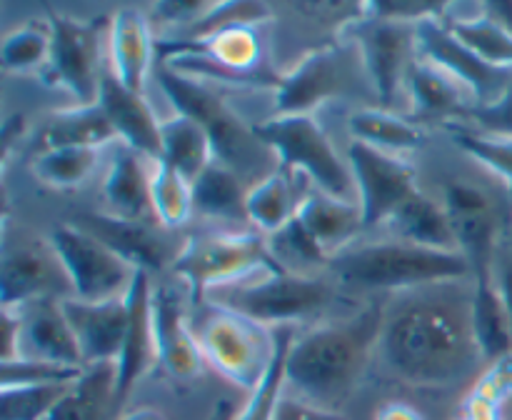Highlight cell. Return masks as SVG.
<instances>
[{"instance_id": "obj_22", "label": "cell", "mask_w": 512, "mask_h": 420, "mask_svg": "<svg viewBox=\"0 0 512 420\" xmlns=\"http://www.w3.org/2000/svg\"><path fill=\"white\" fill-rule=\"evenodd\" d=\"M110 73L133 93L143 95L150 65L155 55V40L148 18L138 8H120L110 20Z\"/></svg>"}, {"instance_id": "obj_49", "label": "cell", "mask_w": 512, "mask_h": 420, "mask_svg": "<svg viewBox=\"0 0 512 420\" xmlns=\"http://www.w3.org/2000/svg\"><path fill=\"white\" fill-rule=\"evenodd\" d=\"M493 275H495V285H498V293L503 298L505 310L510 315L512 323V243H500L498 255H495V265H493Z\"/></svg>"}, {"instance_id": "obj_31", "label": "cell", "mask_w": 512, "mask_h": 420, "mask_svg": "<svg viewBox=\"0 0 512 420\" xmlns=\"http://www.w3.org/2000/svg\"><path fill=\"white\" fill-rule=\"evenodd\" d=\"M118 138L105 110L95 105H75V108L55 110L48 115L40 145L48 148H105Z\"/></svg>"}, {"instance_id": "obj_53", "label": "cell", "mask_w": 512, "mask_h": 420, "mask_svg": "<svg viewBox=\"0 0 512 420\" xmlns=\"http://www.w3.org/2000/svg\"><path fill=\"white\" fill-rule=\"evenodd\" d=\"M235 415H238V408L233 405V400H220V403H215L208 420H235Z\"/></svg>"}, {"instance_id": "obj_13", "label": "cell", "mask_w": 512, "mask_h": 420, "mask_svg": "<svg viewBox=\"0 0 512 420\" xmlns=\"http://www.w3.org/2000/svg\"><path fill=\"white\" fill-rule=\"evenodd\" d=\"M443 205L453 223L460 253L470 260L473 273L493 270L495 255L503 243L500 208L493 195L478 185L448 183Z\"/></svg>"}, {"instance_id": "obj_7", "label": "cell", "mask_w": 512, "mask_h": 420, "mask_svg": "<svg viewBox=\"0 0 512 420\" xmlns=\"http://www.w3.org/2000/svg\"><path fill=\"white\" fill-rule=\"evenodd\" d=\"M193 328L205 363L235 388L250 395L263 383L275 358V335L268 328L213 303H205L203 318Z\"/></svg>"}, {"instance_id": "obj_6", "label": "cell", "mask_w": 512, "mask_h": 420, "mask_svg": "<svg viewBox=\"0 0 512 420\" xmlns=\"http://www.w3.org/2000/svg\"><path fill=\"white\" fill-rule=\"evenodd\" d=\"M253 135L275 150L288 170H298L318 185L320 193L358 203L350 163L340 160L333 140L313 115H273L253 128Z\"/></svg>"}, {"instance_id": "obj_38", "label": "cell", "mask_w": 512, "mask_h": 420, "mask_svg": "<svg viewBox=\"0 0 512 420\" xmlns=\"http://www.w3.org/2000/svg\"><path fill=\"white\" fill-rule=\"evenodd\" d=\"M295 333L293 328H280L275 335V358L270 363L268 373H265L263 383L248 395L243 408L238 410L235 420H273L275 410H278L280 398L288 390V380H285V358H288L290 343H293Z\"/></svg>"}, {"instance_id": "obj_14", "label": "cell", "mask_w": 512, "mask_h": 420, "mask_svg": "<svg viewBox=\"0 0 512 420\" xmlns=\"http://www.w3.org/2000/svg\"><path fill=\"white\" fill-rule=\"evenodd\" d=\"M353 35L358 40L365 73H368L375 93L383 100V108H388L398 90L403 88V83H408V73L413 68L410 55H413V50H418L415 25L358 18Z\"/></svg>"}, {"instance_id": "obj_12", "label": "cell", "mask_w": 512, "mask_h": 420, "mask_svg": "<svg viewBox=\"0 0 512 420\" xmlns=\"http://www.w3.org/2000/svg\"><path fill=\"white\" fill-rule=\"evenodd\" d=\"M415 45L425 63L435 65L470 90L478 103L490 105L503 98L512 85V70L493 68L448 30L445 18H428L415 25Z\"/></svg>"}, {"instance_id": "obj_47", "label": "cell", "mask_w": 512, "mask_h": 420, "mask_svg": "<svg viewBox=\"0 0 512 420\" xmlns=\"http://www.w3.org/2000/svg\"><path fill=\"white\" fill-rule=\"evenodd\" d=\"M210 3H190V0H175V3H153L150 10H153V18H158L160 23L165 25H183V28H193L205 13H208Z\"/></svg>"}, {"instance_id": "obj_41", "label": "cell", "mask_w": 512, "mask_h": 420, "mask_svg": "<svg viewBox=\"0 0 512 420\" xmlns=\"http://www.w3.org/2000/svg\"><path fill=\"white\" fill-rule=\"evenodd\" d=\"M73 383L0 388V420H45Z\"/></svg>"}, {"instance_id": "obj_17", "label": "cell", "mask_w": 512, "mask_h": 420, "mask_svg": "<svg viewBox=\"0 0 512 420\" xmlns=\"http://www.w3.org/2000/svg\"><path fill=\"white\" fill-rule=\"evenodd\" d=\"M60 310L73 328L85 365L120 358L128 333V295L100 303L60 298Z\"/></svg>"}, {"instance_id": "obj_21", "label": "cell", "mask_w": 512, "mask_h": 420, "mask_svg": "<svg viewBox=\"0 0 512 420\" xmlns=\"http://www.w3.org/2000/svg\"><path fill=\"white\" fill-rule=\"evenodd\" d=\"M98 105L105 110L123 145L133 148L143 158L160 160V120L163 118L155 115L145 95L125 88L113 73H103Z\"/></svg>"}, {"instance_id": "obj_44", "label": "cell", "mask_w": 512, "mask_h": 420, "mask_svg": "<svg viewBox=\"0 0 512 420\" xmlns=\"http://www.w3.org/2000/svg\"><path fill=\"white\" fill-rule=\"evenodd\" d=\"M83 368H68V365L48 363V360L35 358H15L3 360V378L0 388H13V385H53V383H75Z\"/></svg>"}, {"instance_id": "obj_20", "label": "cell", "mask_w": 512, "mask_h": 420, "mask_svg": "<svg viewBox=\"0 0 512 420\" xmlns=\"http://www.w3.org/2000/svg\"><path fill=\"white\" fill-rule=\"evenodd\" d=\"M15 358H35L68 365V368H85L73 328L60 310V300H43V303L20 310V343Z\"/></svg>"}, {"instance_id": "obj_36", "label": "cell", "mask_w": 512, "mask_h": 420, "mask_svg": "<svg viewBox=\"0 0 512 420\" xmlns=\"http://www.w3.org/2000/svg\"><path fill=\"white\" fill-rule=\"evenodd\" d=\"M150 205L163 228H183L193 215V183L163 160L150 165Z\"/></svg>"}, {"instance_id": "obj_10", "label": "cell", "mask_w": 512, "mask_h": 420, "mask_svg": "<svg viewBox=\"0 0 512 420\" xmlns=\"http://www.w3.org/2000/svg\"><path fill=\"white\" fill-rule=\"evenodd\" d=\"M348 163L353 170L358 205L363 210V223L368 228H383L395 213L420 193L418 173L400 155L385 153L353 140L348 148Z\"/></svg>"}, {"instance_id": "obj_28", "label": "cell", "mask_w": 512, "mask_h": 420, "mask_svg": "<svg viewBox=\"0 0 512 420\" xmlns=\"http://www.w3.org/2000/svg\"><path fill=\"white\" fill-rule=\"evenodd\" d=\"M385 228H390V233L398 240L420 245V248L448 250V253L460 250L445 205L438 203L435 198H430L423 190L415 193L413 198L390 218V223L385 225Z\"/></svg>"}, {"instance_id": "obj_25", "label": "cell", "mask_w": 512, "mask_h": 420, "mask_svg": "<svg viewBox=\"0 0 512 420\" xmlns=\"http://www.w3.org/2000/svg\"><path fill=\"white\" fill-rule=\"evenodd\" d=\"M103 198L108 213L115 218L145 220V223L148 218H155L150 205V168H145L143 155L123 145L110 158L103 178Z\"/></svg>"}, {"instance_id": "obj_15", "label": "cell", "mask_w": 512, "mask_h": 420, "mask_svg": "<svg viewBox=\"0 0 512 420\" xmlns=\"http://www.w3.org/2000/svg\"><path fill=\"white\" fill-rule=\"evenodd\" d=\"M153 333L155 353L170 378L178 383H193L203 375L205 358L195 328L188 323L183 300L168 285L153 288Z\"/></svg>"}, {"instance_id": "obj_5", "label": "cell", "mask_w": 512, "mask_h": 420, "mask_svg": "<svg viewBox=\"0 0 512 420\" xmlns=\"http://www.w3.org/2000/svg\"><path fill=\"white\" fill-rule=\"evenodd\" d=\"M330 285L318 275L260 270L240 283L210 290L205 303L220 305L263 328H293L298 320L320 313L330 303Z\"/></svg>"}, {"instance_id": "obj_35", "label": "cell", "mask_w": 512, "mask_h": 420, "mask_svg": "<svg viewBox=\"0 0 512 420\" xmlns=\"http://www.w3.org/2000/svg\"><path fill=\"white\" fill-rule=\"evenodd\" d=\"M103 148H48L30 163L35 178L55 190H73L88 183L98 170Z\"/></svg>"}, {"instance_id": "obj_9", "label": "cell", "mask_w": 512, "mask_h": 420, "mask_svg": "<svg viewBox=\"0 0 512 420\" xmlns=\"http://www.w3.org/2000/svg\"><path fill=\"white\" fill-rule=\"evenodd\" d=\"M45 10H48V25L50 35H53L50 60L43 70L45 83L68 90L73 98H78V105H95L100 80H103V70H100V28L103 23L100 20H93V23L73 20L50 5Z\"/></svg>"}, {"instance_id": "obj_45", "label": "cell", "mask_w": 512, "mask_h": 420, "mask_svg": "<svg viewBox=\"0 0 512 420\" xmlns=\"http://www.w3.org/2000/svg\"><path fill=\"white\" fill-rule=\"evenodd\" d=\"M465 118L475 125V130L493 138L512 140V85L508 93L490 105H473Z\"/></svg>"}, {"instance_id": "obj_48", "label": "cell", "mask_w": 512, "mask_h": 420, "mask_svg": "<svg viewBox=\"0 0 512 420\" xmlns=\"http://www.w3.org/2000/svg\"><path fill=\"white\" fill-rule=\"evenodd\" d=\"M273 420H348V418H345L343 413H335V410L318 408V405L308 403V400L298 398V395H293L290 390H285Z\"/></svg>"}, {"instance_id": "obj_16", "label": "cell", "mask_w": 512, "mask_h": 420, "mask_svg": "<svg viewBox=\"0 0 512 420\" xmlns=\"http://www.w3.org/2000/svg\"><path fill=\"white\" fill-rule=\"evenodd\" d=\"M58 278L68 280L58 255L48 243L40 245H15L5 248L3 265H0V303L3 310H25L43 300L53 298L58 288ZM70 285V283H68Z\"/></svg>"}, {"instance_id": "obj_40", "label": "cell", "mask_w": 512, "mask_h": 420, "mask_svg": "<svg viewBox=\"0 0 512 420\" xmlns=\"http://www.w3.org/2000/svg\"><path fill=\"white\" fill-rule=\"evenodd\" d=\"M268 248L273 253L275 263L283 270L290 273H303L313 275V268H325L328 270L330 258L318 248L313 238L308 235V230L300 225L298 218L290 220L283 230L268 235Z\"/></svg>"}, {"instance_id": "obj_3", "label": "cell", "mask_w": 512, "mask_h": 420, "mask_svg": "<svg viewBox=\"0 0 512 420\" xmlns=\"http://www.w3.org/2000/svg\"><path fill=\"white\" fill-rule=\"evenodd\" d=\"M328 270L350 290L398 293L473 278V265L460 250H430L398 238L350 245L330 260Z\"/></svg>"}, {"instance_id": "obj_50", "label": "cell", "mask_w": 512, "mask_h": 420, "mask_svg": "<svg viewBox=\"0 0 512 420\" xmlns=\"http://www.w3.org/2000/svg\"><path fill=\"white\" fill-rule=\"evenodd\" d=\"M375 420H428L420 408L405 403V400H390L375 410Z\"/></svg>"}, {"instance_id": "obj_51", "label": "cell", "mask_w": 512, "mask_h": 420, "mask_svg": "<svg viewBox=\"0 0 512 420\" xmlns=\"http://www.w3.org/2000/svg\"><path fill=\"white\" fill-rule=\"evenodd\" d=\"M480 13L512 33V3H483L480 5Z\"/></svg>"}, {"instance_id": "obj_19", "label": "cell", "mask_w": 512, "mask_h": 420, "mask_svg": "<svg viewBox=\"0 0 512 420\" xmlns=\"http://www.w3.org/2000/svg\"><path fill=\"white\" fill-rule=\"evenodd\" d=\"M158 360L153 333V283L150 273L138 270L128 290V333L123 353L118 358V408L125 403L130 390Z\"/></svg>"}, {"instance_id": "obj_42", "label": "cell", "mask_w": 512, "mask_h": 420, "mask_svg": "<svg viewBox=\"0 0 512 420\" xmlns=\"http://www.w3.org/2000/svg\"><path fill=\"white\" fill-rule=\"evenodd\" d=\"M270 20V5L268 3H250V0H220V3H210L208 13L188 30L185 38H205V35L220 33L228 28H240V25H255Z\"/></svg>"}, {"instance_id": "obj_1", "label": "cell", "mask_w": 512, "mask_h": 420, "mask_svg": "<svg viewBox=\"0 0 512 420\" xmlns=\"http://www.w3.org/2000/svg\"><path fill=\"white\" fill-rule=\"evenodd\" d=\"M473 293L455 283L400 293L383 310L378 348L390 373L415 388H453L483 363L470 313Z\"/></svg>"}, {"instance_id": "obj_11", "label": "cell", "mask_w": 512, "mask_h": 420, "mask_svg": "<svg viewBox=\"0 0 512 420\" xmlns=\"http://www.w3.org/2000/svg\"><path fill=\"white\" fill-rule=\"evenodd\" d=\"M158 83L163 85L165 95L175 105V113L190 115V118L203 125L205 133L210 135L218 163L235 170L248 158L255 135H248V130L235 118L233 110L213 90L198 83L195 75L178 73V70L168 68V65L158 70Z\"/></svg>"}, {"instance_id": "obj_32", "label": "cell", "mask_w": 512, "mask_h": 420, "mask_svg": "<svg viewBox=\"0 0 512 420\" xmlns=\"http://www.w3.org/2000/svg\"><path fill=\"white\" fill-rule=\"evenodd\" d=\"M348 128L353 140L393 155L418 150L425 143L423 128L415 120L390 113L388 108L355 110L348 120Z\"/></svg>"}, {"instance_id": "obj_52", "label": "cell", "mask_w": 512, "mask_h": 420, "mask_svg": "<svg viewBox=\"0 0 512 420\" xmlns=\"http://www.w3.org/2000/svg\"><path fill=\"white\" fill-rule=\"evenodd\" d=\"M120 420H170L163 410L158 408H150V405H140V408L128 410Z\"/></svg>"}, {"instance_id": "obj_46", "label": "cell", "mask_w": 512, "mask_h": 420, "mask_svg": "<svg viewBox=\"0 0 512 420\" xmlns=\"http://www.w3.org/2000/svg\"><path fill=\"white\" fill-rule=\"evenodd\" d=\"M445 10L448 5L440 3H363V18L418 25L428 18H440Z\"/></svg>"}, {"instance_id": "obj_30", "label": "cell", "mask_w": 512, "mask_h": 420, "mask_svg": "<svg viewBox=\"0 0 512 420\" xmlns=\"http://www.w3.org/2000/svg\"><path fill=\"white\" fill-rule=\"evenodd\" d=\"M160 160L195 183V178L215 160V150L198 120L175 113L160 120Z\"/></svg>"}, {"instance_id": "obj_37", "label": "cell", "mask_w": 512, "mask_h": 420, "mask_svg": "<svg viewBox=\"0 0 512 420\" xmlns=\"http://www.w3.org/2000/svg\"><path fill=\"white\" fill-rule=\"evenodd\" d=\"M445 25L480 60H485L493 68L512 70V33L500 28L498 23L478 13L470 15V18L445 20Z\"/></svg>"}, {"instance_id": "obj_29", "label": "cell", "mask_w": 512, "mask_h": 420, "mask_svg": "<svg viewBox=\"0 0 512 420\" xmlns=\"http://www.w3.org/2000/svg\"><path fill=\"white\" fill-rule=\"evenodd\" d=\"M408 93L418 118H465L473 108L470 90L425 60L410 68Z\"/></svg>"}, {"instance_id": "obj_43", "label": "cell", "mask_w": 512, "mask_h": 420, "mask_svg": "<svg viewBox=\"0 0 512 420\" xmlns=\"http://www.w3.org/2000/svg\"><path fill=\"white\" fill-rule=\"evenodd\" d=\"M453 128V140L463 153L478 160L480 165L498 175L505 185L512 188V140L493 138V135H483L478 130H468L463 125H450Z\"/></svg>"}, {"instance_id": "obj_4", "label": "cell", "mask_w": 512, "mask_h": 420, "mask_svg": "<svg viewBox=\"0 0 512 420\" xmlns=\"http://www.w3.org/2000/svg\"><path fill=\"white\" fill-rule=\"evenodd\" d=\"M280 268L268 248V238L248 230H215L188 235L173 255V273L188 285L190 305H205L210 290L240 283L260 270Z\"/></svg>"}, {"instance_id": "obj_23", "label": "cell", "mask_w": 512, "mask_h": 420, "mask_svg": "<svg viewBox=\"0 0 512 420\" xmlns=\"http://www.w3.org/2000/svg\"><path fill=\"white\" fill-rule=\"evenodd\" d=\"M78 225L103 240L113 253L128 260L135 270H145V273L160 270L170 258L165 240L145 220H125L110 213H88L78 220Z\"/></svg>"}, {"instance_id": "obj_2", "label": "cell", "mask_w": 512, "mask_h": 420, "mask_svg": "<svg viewBox=\"0 0 512 420\" xmlns=\"http://www.w3.org/2000/svg\"><path fill=\"white\" fill-rule=\"evenodd\" d=\"M380 323L383 313L370 310L353 323L318 325L295 335L285 358L290 393L318 408L343 413L378 345Z\"/></svg>"}, {"instance_id": "obj_39", "label": "cell", "mask_w": 512, "mask_h": 420, "mask_svg": "<svg viewBox=\"0 0 512 420\" xmlns=\"http://www.w3.org/2000/svg\"><path fill=\"white\" fill-rule=\"evenodd\" d=\"M50 45H53V35H50L48 20L45 23H25L10 30L3 38V48H0L3 70L5 73H30L35 68L45 70L50 60Z\"/></svg>"}, {"instance_id": "obj_27", "label": "cell", "mask_w": 512, "mask_h": 420, "mask_svg": "<svg viewBox=\"0 0 512 420\" xmlns=\"http://www.w3.org/2000/svg\"><path fill=\"white\" fill-rule=\"evenodd\" d=\"M118 360L85 365L45 420H105L118 410Z\"/></svg>"}, {"instance_id": "obj_34", "label": "cell", "mask_w": 512, "mask_h": 420, "mask_svg": "<svg viewBox=\"0 0 512 420\" xmlns=\"http://www.w3.org/2000/svg\"><path fill=\"white\" fill-rule=\"evenodd\" d=\"M245 195L248 190L240 188L235 170L218 160H213L193 183L195 210L213 220H238L240 215L245 218Z\"/></svg>"}, {"instance_id": "obj_18", "label": "cell", "mask_w": 512, "mask_h": 420, "mask_svg": "<svg viewBox=\"0 0 512 420\" xmlns=\"http://www.w3.org/2000/svg\"><path fill=\"white\" fill-rule=\"evenodd\" d=\"M343 88V60L335 45L305 55L275 88V115H310Z\"/></svg>"}, {"instance_id": "obj_33", "label": "cell", "mask_w": 512, "mask_h": 420, "mask_svg": "<svg viewBox=\"0 0 512 420\" xmlns=\"http://www.w3.org/2000/svg\"><path fill=\"white\" fill-rule=\"evenodd\" d=\"M300 203H303V198L295 195V185L288 168L275 170V173L265 175L260 183H255L248 190V195H245V218L258 230L273 235L295 218Z\"/></svg>"}, {"instance_id": "obj_26", "label": "cell", "mask_w": 512, "mask_h": 420, "mask_svg": "<svg viewBox=\"0 0 512 420\" xmlns=\"http://www.w3.org/2000/svg\"><path fill=\"white\" fill-rule=\"evenodd\" d=\"M470 293H473L470 313H473V330L480 353L488 363H503L512 358V323L495 285L493 270L473 273Z\"/></svg>"}, {"instance_id": "obj_8", "label": "cell", "mask_w": 512, "mask_h": 420, "mask_svg": "<svg viewBox=\"0 0 512 420\" xmlns=\"http://www.w3.org/2000/svg\"><path fill=\"white\" fill-rule=\"evenodd\" d=\"M48 245L68 275L73 298L100 303L128 295L138 270L83 225H55L48 235Z\"/></svg>"}, {"instance_id": "obj_24", "label": "cell", "mask_w": 512, "mask_h": 420, "mask_svg": "<svg viewBox=\"0 0 512 420\" xmlns=\"http://www.w3.org/2000/svg\"><path fill=\"white\" fill-rule=\"evenodd\" d=\"M295 218L330 260L355 245L360 230H365L363 210L358 203L333 198L320 190L303 195V203H300Z\"/></svg>"}]
</instances>
